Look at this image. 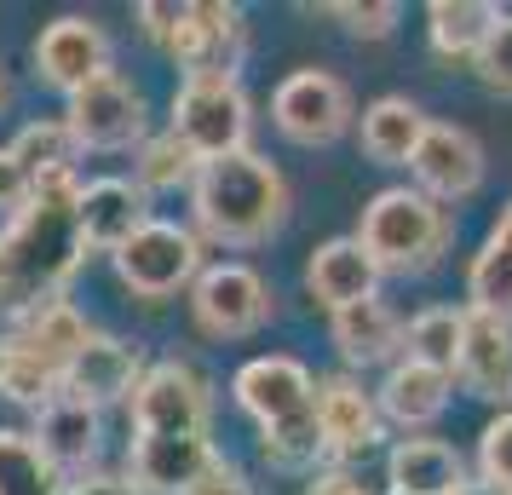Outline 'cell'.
<instances>
[{
  "instance_id": "cell-1",
  "label": "cell",
  "mask_w": 512,
  "mask_h": 495,
  "mask_svg": "<svg viewBox=\"0 0 512 495\" xmlns=\"http://www.w3.org/2000/svg\"><path fill=\"white\" fill-rule=\"evenodd\" d=\"M87 260L81 236V185L75 173L35 179L29 208L0 231V311L29 317L47 300H64V283Z\"/></svg>"
},
{
  "instance_id": "cell-2",
  "label": "cell",
  "mask_w": 512,
  "mask_h": 495,
  "mask_svg": "<svg viewBox=\"0 0 512 495\" xmlns=\"http://www.w3.org/2000/svg\"><path fill=\"white\" fill-rule=\"evenodd\" d=\"M190 213H196L202 236L248 248L288 219V179L259 150H236V156L202 162L196 185H190Z\"/></svg>"
},
{
  "instance_id": "cell-3",
  "label": "cell",
  "mask_w": 512,
  "mask_h": 495,
  "mask_svg": "<svg viewBox=\"0 0 512 495\" xmlns=\"http://www.w3.org/2000/svg\"><path fill=\"white\" fill-rule=\"evenodd\" d=\"M357 242L369 248V260L380 265V271H426V265H438V254L449 248V208L432 202V196L415 190V185L380 190L369 208H363Z\"/></svg>"
},
{
  "instance_id": "cell-4",
  "label": "cell",
  "mask_w": 512,
  "mask_h": 495,
  "mask_svg": "<svg viewBox=\"0 0 512 495\" xmlns=\"http://www.w3.org/2000/svg\"><path fill=\"white\" fill-rule=\"evenodd\" d=\"M167 133L185 144L196 162H219V156L248 150L254 104H248V93H242L236 75H185L179 93H173Z\"/></svg>"
},
{
  "instance_id": "cell-5",
  "label": "cell",
  "mask_w": 512,
  "mask_h": 495,
  "mask_svg": "<svg viewBox=\"0 0 512 495\" xmlns=\"http://www.w3.org/2000/svg\"><path fill=\"white\" fill-rule=\"evenodd\" d=\"M116 277L139 300H167L179 288H196V277H202V236L190 225H173V219H150L116 254Z\"/></svg>"
},
{
  "instance_id": "cell-6",
  "label": "cell",
  "mask_w": 512,
  "mask_h": 495,
  "mask_svg": "<svg viewBox=\"0 0 512 495\" xmlns=\"http://www.w3.org/2000/svg\"><path fill=\"white\" fill-rule=\"evenodd\" d=\"M351 116H357L351 87L328 70H294L277 93H271V121H277V133L305 144V150L334 144L351 127Z\"/></svg>"
},
{
  "instance_id": "cell-7",
  "label": "cell",
  "mask_w": 512,
  "mask_h": 495,
  "mask_svg": "<svg viewBox=\"0 0 512 495\" xmlns=\"http://www.w3.org/2000/svg\"><path fill=\"white\" fill-rule=\"evenodd\" d=\"M208 380L190 363H150L133 392V438H179L208 432Z\"/></svg>"
},
{
  "instance_id": "cell-8",
  "label": "cell",
  "mask_w": 512,
  "mask_h": 495,
  "mask_svg": "<svg viewBox=\"0 0 512 495\" xmlns=\"http://www.w3.org/2000/svg\"><path fill=\"white\" fill-rule=\"evenodd\" d=\"M64 121L81 150H127V144H144V93L121 70H104L81 93H70Z\"/></svg>"
},
{
  "instance_id": "cell-9",
  "label": "cell",
  "mask_w": 512,
  "mask_h": 495,
  "mask_svg": "<svg viewBox=\"0 0 512 495\" xmlns=\"http://www.w3.org/2000/svg\"><path fill=\"white\" fill-rule=\"evenodd\" d=\"M190 311L196 329L213 340H242L271 317V288L254 265H208L196 288H190Z\"/></svg>"
},
{
  "instance_id": "cell-10",
  "label": "cell",
  "mask_w": 512,
  "mask_h": 495,
  "mask_svg": "<svg viewBox=\"0 0 512 495\" xmlns=\"http://www.w3.org/2000/svg\"><path fill=\"white\" fill-rule=\"evenodd\" d=\"M231 392L259 421V432H277V426L317 415V380H311V369L300 357H254V363H242Z\"/></svg>"
},
{
  "instance_id": "cell-11",
  "label": "cell",
  "mask_w": 512,
  "mask_h": 495,
  "mask_svg": "<svg viewBox=\"0 0 512 495\" xmlns=\"http://www.w3.org/2000/svg\"><path fill=\"white\" fill-rule=\"evenodd\" d=\"M242 6H225V0H185V18L167 35V58L185 75H236V58H242Z\"/></svg>"
},
{
  "instance_id": "cell-12",
  "label": "cell",
  "mask_w": 512,
  "mask_h": 495,
  "mask_svg": "<svg viewBox=\"0 0 512 495\" xmlns=\"http://www.w3.org/2000/svg\"><path fill=\"white\" fill-rule=\"evenodd\" d=\"M409 173H415V190H426L432 202H461L484 185V144L455 121H432Z\"/></svg>"
},
{
  "instance_id": "cell-13",
  "label": "cell",
  "mask_w": 512,
  "mask_h": 495,
  "mask_svg": "<svg viewBox=\"0 0 512 495\" xmlns=\"http://www.w3.org/2000/svg\"><path fill=\"white\" fill-rule=\"evenodd\" d=\"M35 70L64 98L81 93L87 81H98V75L110 70V35L93 18H52L35 35Z\"/></svg>"
},
{
  "instance_id": "cell-14",
  "label": "cell",
  "mask_w": 512,
  "mask_h": 495,
  "mask_svg": "<svg viewBox=\"0 0 512 495\" xmlns=\"http://www.w3.org/2000/svg\"><path fill=\"white\" fill-rule=\"evenodd\" d=\"M380 398L363 392V380L351 375H328L317 380V426H323V444H328V461L346 467L357 455H369L380 444Z\"/></svg>"
},
{
  "instance_id": "cell-15",
  "label": "cell",
  "mask_w": 512,
  "mask_h": 495,
  "mask_svg": "<svg viewBox=\"0 0 512 495\" xmlns=\"http://www.w3.org/2000/svg\"><path fill=\"white\" fill-rule=\"evenodd\" d=\"M127 467L133 484L144 495H190L213 467H219V449L208 432H179V438H133L127 449Z\"/></svg>"
},
{
  "instance_id": "cell-16",
  "label": "cell",
  "mask_w": 512,
  "mask_h": 495,
  "mask_svg": "<svg viewBox=\"0 0 512 495\" xmlns=\"http://www.w3.org/2000/svg\"><path fill=\"white\" fill-rule=\"evenodd\" d=\"M139 380H144L139 352H133L127 340H116V334H93V340L75 352V363L64 369V398L87 403V409H104V403L133 398Z\"/></svg>"
},
{
  "instance_id": "cell-17",
  "label": "cell",
  "mask_w": 512,
  "mask_h": 495,
  "mask_svg": "<svg viewBox=\"0 0 512 495\" xmlns=\"http://www.w3.org/2000/svg\"><path fill=\"white\" fill-rule=\"evenodd\" d=\"M455 380H461L472 398L512 409V323L466 306V340H461Z\"/></svg>"
},
{
  "instance_id": "cell-18",
  "label": "cell",
  "mask_w": 512,
  "mask_h": 495,
  "mask_svg": "<svg viewBox=\"0 0 512 495\" xmlns=\"http://www.w3.org/2000/svg\"><path fill=\"white\" fill-rule=\"evenodd\" d=\"M374 283H380V265L369 260V248L357 236H328L305 260V288L317 306H328V317L357 300H374Z\"/></svg>"
},
{
  "instance_id": "cell-19",
  "label": "cell",
  "mask_w": 512,
  "mask_h": 495,
  "mask_svg": "<svg viewBox=\"0 0 512 495\" xmlns=\"http://www.w3.org/2000/svg\"><path fill=\"white\" fill-rule=\"evenodd\" d=\"M144 225H150V202H144V190L133 179H93V185H81V236H87V248L116 260Z\"/></svg>"
},
{
  "instance_id": "cell-20",
  "label": "cell",
  "mask_w": 512,
  "mask_h": 495,
  "mask_svg": "<svg viewBox=\"0 0 512 495\" xmlns=\"http://www.w3.org/2000/svg\"><path fill=\"white\" fill-rule=\"evenodd\" d=\"M466 461L443 438H397L386 449V490L392 495H461Z\"/></svg>"
},
{
  "instance_id": "cell-21",
  "label": "cell",
  "mask_w": 512,
  "mask_h": 495,
  "mask_svg": "<svg viewBox=\"0 0 512 495\" xmlns=\"http://www.w3.org/2000/svg\"><path fill=\"white\" fill-rule=\"evenodd\" d=\"M449 386H455V375H443L432 363H415V357H397L374 398H380V415L386 421L415 432V426H432L449 409Z\"/></svg>"
},
{
  "instance_id": "cell-22",
  "label": "cell",
  "mask_w": 512,
  "mask_h": 495,
  "mask_svg": "<svg viewBox=\"0 0 512 495\" xmlns=\"http://www.w3.org/2000/svg\"><path fill=\"white\" fill-rule=\"evenodd\" d=\"M334 346L346 363L357 369H369V363H397L403 352V323H397V311L374 294V300H357V306L334 311Z\"/></svg>"
},
{
  "instance_id": "cell-23",
  "label": "cell",
  "mask_w": 512,
  "mask_h": 495,
  "mask_svg": "<svg viewBox=\"0 0 512 495\" xmlns=\"http://www.w3.org/2000/svg\"><path fill=\"white\" fill-rule=\"evenodd\" d=\"M98 438H104V426H98V409L75 398H52L41 409V421H35V444L47 455L58 472H81L87 461L98 455Z\"/></svg>"
},
{
  "instance_id": "cell-24",
  "label": "cell",
  "mask_w": 512,
  "mask_h": 495,
  "mask_svg": "<svg viewBox=\"0 0 512 495\" xmlns=\"http://www.w3.org/2000/svg\"><path fill=\"white\" fill-rule=\"evenodd\" d=\"M87 340H93V323L70 300H47V306H35L29 317H18V340L12 346L29 357H41V363H52V369H70L75 352Z\"/></svg>"
},
{
  "instance_id": "cell-25",
  "label": "cell",
  "mask_w": 512,
  "mask_h": 495,
  "mask_svg": "<svg viewBox=\"0 0 512 495\" xmlns=\"http://www.w3.org/2000/svg\"><path fill=\"white\" fill-rule=\"evenodd\" d=\"M426 127H432V121L420 116V104L386 93V98H374L369 110H363V150H369L374 162H386V167H409L415 150H420V139H426Z\"/></svg>"
},
{
  "instance_id": "cell-26",
  "label": "cell",
  "mask_w": 512,
  "mask_h": 495,
  "mask_svg": "<svg viewBox=\"0 0 512 495\" xmlns=\"http://www.w3.org/2000/svg\"><path fill=\"white\" fill-rule=\"evenodd\" d=\"M501 18H507V12L489 6V0H432V6H426L432 52H438V58H478Z\"/></svg>"
},
{
  "instance_id": "cell-27",
  "label": "cell",
  "mask_w": 512,
  "mask_h": 495,
  "mask_svg": "<svg viewBox=\"0 0 512 495\" xmlns=\"http://www.w3.org/2000/svg\"><path fill=\"white\" fill-rule=\"evenodd\" d=\"M461 340H466V306H426L409 317L403 329V357L415 363H432L443 375H455L461 363Z\"/></svg>"
},
{
  "instance_id": "cell-28",
  "label": "cell",
  "mask_w": 512,
  "mask_h": 495,
  "mask_svg": "<svg viewBox=\"0 0 512 495\" xmlns=\"http://www.w3.org/2000/svg\"><path fill=\"white\" fill-rule=\"evenodd\" d=\"M64 472L52 467L35 432H12L0 426V495H64Z\"/></svg>"
},
{
  "instance_id": "cell-29",
  "label": "cell",
  "mask_w": 512,
  "mask_h": 495,
  "mask_svg": "<svg viewBox=\"0 0 512 495\" xmlns=\"http://www.w3.org/2000/svg\"><path fill=\"white\" fill-rule=\"evenodd\" d=\"M466 294H472V300H466L472 311H489V317L512 323V248L507 242L489 236L484 248H478V260L466 271Z\"/></svg>"
},
{
  "instance_id": "cell-30",
  "label": "cell",
  "mask_w": 512,
  "mask_h": 495,
  "mask_svg": "<svg viewBox=\"0 0 512 495\" xmlns=\"http://www.w3.org/2000/svg\"><path fill=\"white\" fill-rule=\"evenodd\" d=\"M12 156H18L35 179H52V173H75L81 144H75L70 121H29L24 133L12 139Z\"/></svg>"
},
{
  "instance_id": "cell-31",
  "label": "cell",
  "mask_w": 512,
  "mask_h": 495,
  "mask_svg": "<svg viewBox=\"0 0 512 495\" xmlns=\"http://www.w3.org/2000/svg\"><path fill=\"white\" fill-rule=\"evenodd\" d=\"M196 173H202V162H196L173 133H156V139L139 144V190L144 196H150V190H179V185L190 190Z\"/></svg>"
},
{
  "instance_id": "cell-32",
  "label": "cell",
  "mask_w": 512,
  "mask_h": 495,
  "mask_svg": "<svg viewBox=\"0 0 512 495\" xmlns=\"http://www.w3.org/2000/svg\"><path fill=\"white\" fill-rule=\"evenodd\" d=\"M0 398L29 403V409L41 415L52 398H64V369H52V363H41V357H29V352L12 346V363H6V386H0Z\"/></svg>"
},
{
  "instance_id": "cell-33",
  "label": "cell",
  "mask_w": 512,
  "mask_h": 495,
  "mask_svg": "<svg viewBox=\"0 0 512 495\" xmlns=\"http://www.w3.org/2000/svg\"><path fill=\"white\" fill-rule=\"evenodd\" d=\"M478 484L512 495V409H501V415L478 432Z\"/></svg>"
},
{
  "instance_id": "cell-34",
  "label": "cell",
  "mask_w": 512,
  "mask_h": 495,
  "mask_svg": "<svg viewBox=\"0 0 512 495\" xmlns=\"http://www.w3.org/2000/svg\"><path fill=\"white\" fill-rule=\"evenodd\" d=\"M328 18H340L351 35H363V41H380V35H392L397 29V0H369V6H357V0H328L323 6Z\"/></svg>"
},
{
  "instance_id": "cell-35",
  "label": "cell",
  "mask_w": 512,
  "mask_h": 495,
  "mask_svg": "<svg viewBox=\"0 0 512 495\" xmlns=\"http://www.w3.org/2000/svg\"><path fill=\"white\" fill-rule=\"evenodd\" d=\"M472 70H478V81H484L489 93L512 98V12L495 24V35L484 41V52L472 58Z\"/></svg>"
},
{
  "instance_id": "cell-36",
  "label": "cell",
  "mask_w": 512,
  "mask_h": 495,
  "mask_svg": "<svg viewBox=\"0 0 512 495\" xmlns=\"http://www.w3.org/2000/svg\"><path fill=\"white\" fill-rule=\"evenodd\" d=\"M29 196H35V173H29V167L12 156V144H6V150H0V213L18 219V213L29 208Z\"/></svg>"
},
{
  "instance_id": "cell-37",
  "label": "cell",
  "mask_w": 512,
  "mask_h": 495,
  "mask_svg": "<svg viewBox=\"0 0 512 495\" xmlns=\"http://www.w3.org/2000/svg\"><path fill=\"white\" fill-rule=\"evenodd\" d=\"M305 495H392V490H380V484H369V478H357L351 467H328V472H311Z\"/></svg>"
},
{
  "instance_id": "cell-38",
  "label": "cell",
  "mask_w": 512,
  "mask_h": 495,
  "mask_svg": "<svg viewBox=\"0 0 512 495\" xmlns=\"http://www.w3.org/2000/svg\"><path fill=\"white\" fill-rule=\"evenodd\" d=\"M179 18H185V0H144L139 6V29L156 47H167V35L179 29Z\"/></svg>"
},
{
  "instance_id": "cell-39",
  "label": "cell",
  "mask_w": 512,
  "mask_h": 495,
  "mask_svg": "<svg viewBox=\"0 0 512 495\" xmlns=\"http://www.w3.org/2000/svg\"><path fill=\"white\" fill-rule=\"evenodd\" d=\"M190 495H259V490L248 484V472H242V467L219 461V467H213V472H208V478H202V484H196Z\"/></svg>"
},
{
  "instance_id": "cell-40",
  "label": "cell",
  "mask_w": 512,
  "mask_h": 495,
  "mask_svg": "<svg viewBox=\"0 0 512 495\" xmlns=\"http://www.w3.org/2000/svg\"><path fill=\"white\" fill-rule=\"evenodd\" d=\"M70 495H144L133 484V472H87V478H75Z\"/></svg>"
},
{
  "instance_id": "cell-41",
  "label": "cell",
  "mask_w": 512,
  "mask_h": 495,
  "mask_svg": "<svg viewBox=\"0 0 512 495\" xmlns=\"http://www.w3.org/2000/svg\"><path fill=\"white\" fill-rule=\"evenodd\" d=\"M489 236H495V242H507V248H512V202H507V213L495 219V231H489Z\"/></svg>"
},
{
  "instance_id": "cell-42",
  "label": "cell",
  "mask_w": 512,
  "mask_h": 495,
  "mask_svg": "<svg viewBox=\"0 0 512 495\" xmlns=\"http://www.w3.org/2000/svg\"><path fill=\"white\" fill-rule=\"evenodd\" d=\"M6 363H12V340H0V386H6Z\"/></svg>"
},
{
  "instance_id": "cell-43",
  "label": "cell",
  "mask_w": 512,
  "mask_h": 495,
  "mask_svg": "<svg viewBox=\"0 0 512 495\" xmlns=\"http://www.w3.org/2000/svg\"><path fill=\"white\" fill-rule=\"evenodd\" d=\"M64 495H70V490H64Z\"/></svg>"
}]
</instances>
